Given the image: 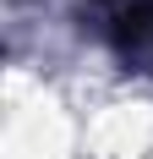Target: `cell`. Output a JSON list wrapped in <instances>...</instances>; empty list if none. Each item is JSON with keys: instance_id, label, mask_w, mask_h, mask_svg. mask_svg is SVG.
<instances>
[{"instance_id": "cell-1", "label": "cell", "mask_w": 153, "mask_h": 159, "mask_svg": "<svg viewBox=\"0 0 153 159\" xmlns=\"http://www.w3.org/2000/svg\"><path fill=\"white\" fill-rule=\"evenodd\" d=\"M104 33L131 66H153V0H104Z\"/></svg>"}]
</instances>
